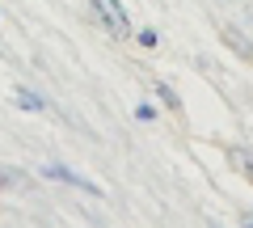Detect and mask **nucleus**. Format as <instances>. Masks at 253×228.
Wrapping results in <instances>:
<instances>
[{
    "label": "nucleus",
    "instance_id": "f257e3e1",
    "mask_svg": "<svg viewBox=\"0 0 253 228\" xmlns=\"http://www.w3.org/2000/svg\"><path fill=\"white\" fill-rule=\"evenodd\" d=\"M93 4V21H97L101 30H106L110 38H135V30H131V17H126V9H123V0H89Z\"/></svg>",
    "mask_w": 253,
    "mask_h": 228
},
{
    "label": "nucleus",
    "instance_id": "f03ea898",
    "mask_svg": "<svg viewBox=\"0 0 253 228\" xmlns=\"http://www.w3.org/2000/svg\"><path fill=\"white\" fill-rule=\"evenodd\" d=\"M38 174L46 178V182H63V186H72V190H84V194H93V199H106V190H101L97 182H89L84 174H76V169H68L63 161H46Z\"/></svg>",
    "mask_w": 253,
    "mask_h": 228
},
{
    "label": "nucleus",
    "instance_id": "7ed1b4c3",
    "mask_svg": "<svg viewBox=\"0 0 253 228\" xmlns=\"http://www.w3.org/2000/svg\"><path fill=\"white\" fill-rule=\"evenodd\" d=\"M9 97H13V106L26 110V114H42V110H46V97H42V93H34L30 85H13Z\"/></svg>",
    "mask_w": 253,
    "mask_h": 228
},
{
    "label": "nucleus",
    "instance_id": "20e7f679",
    "mask_svg": "<svg viewBox=\"0 0 253 228\" xmlns=\"http://www.w3.org/2000/svg\"><path fill=\"white\" fill-rule=\"evenodd\" d=\"M219 43H228L236 55H241V59H249V64H253V43H249V34H245V30H236V26H219Z\"/></svg>",
    "mask_w": 253,
    "mask_h": 228
},
{
    "label": "nucleus",
    "instance_id": "39448f33",
    "mask_svg": "<svg viewBox=\"0 0 253 228\" xmlns=\"http://www.w3.org/2000/svg\"><path fill=\"white\" fill-rule=\"evenodd\" d=\"M228 161H232L236 169H241V174L253 182V152H249V148H241V144H228Z\"/></svg>",
    "mask_w": 253,
    "mask_h": 228
},
{
    "label": "nucleus",
    "instance_id": "423d86ee",
    "mask_svg": "<svg viewBox=\"0 0 253 228\" xmlns=\"http://www.w3.org/2000/svg\"><path fill=\"white\" fill-rule=\"evenodd\" d=\"M152 93L161 97V106H165V110H173V114L181 110V97H177V89H173L169 81H152Z\"/></svg>",
    "mask_w": 253,
    "mask_h": 228
},
{
    "label": "nucleus",
    "instance_id": "0eeeda50",
    "mask_svg": "<svg viewBox=\"0 0 253 228\" xmlns=\"http://www.w3.org/2000/svg\"><path fill=\"white\" fill-rule=\"evenodd\" d=\"M26 182V169H17V165H0V190H13V186Z\"/></svg>",
    "mask_w": 253,
    "mask_h": 228
},
{
    "label": "nucleus",
    "instance_id": "6e6552de",
    "mask_svg": "<svg viewBox=\"0 0 253 228\" xmlns=\"http://www.w3.org/2000/svg\"><path fill=\"white\" fill-rule=\"evenodd\" d=\"M135 43L144 46V51H156V46H161V34H156L152 26H148V30H135Z\"/></svg>",
    "mask_w": 253,
    "mask_h": 228
},
{
    "label": "nucleus",
    "instance_id": "1a4fd4ad",
    "mask_svg": "<svg viewBox=\"0 0 253 228\" xmlns=\"http://www.w3.org/2000/svg\"><path fill=\"white\" fill-rule=\"evenodd\" d=\"M135 119L139 123H156V119H161V110H156L152 101H139V106H135Z\"/></svg>",
    "mask_w": 253,
    "mask_h": 228
}]
</instances>
